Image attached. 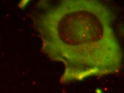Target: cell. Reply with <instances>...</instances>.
Masks as SVG:
<instances>
[{
	"label": "cell",
	"instance_id": "cell-1",
	"mask_svg": "<svg viewBox=\"0 0 124 93\" xmlns=\"http://www.w3.org/2000/svg\"><path fill=\"white\" fill-rule=\"evenodd\" d=\"M107 5L96 0L63 1L45 7L41 18L43 50L62 62L66 84L117 73L123 52Z\"/></svg>",
	"mask_w": 124,
	"mask_h": 93
},
{
	"label": "cell",
	"instance_id": "cell-2",
	"mask_svg": "<svg viewBox=\"0 0 124 93\" xmlns=\"http://www.w3.org/2000/svg\"><path fill=\"white\" fill-rule=\"evenodd\" d=\"M96 93H104L103 92L102 90H101L100 89H96Z\"/></svg>",
	"mask_w": 124,
	"mask_h": 93
}]
</instances>
